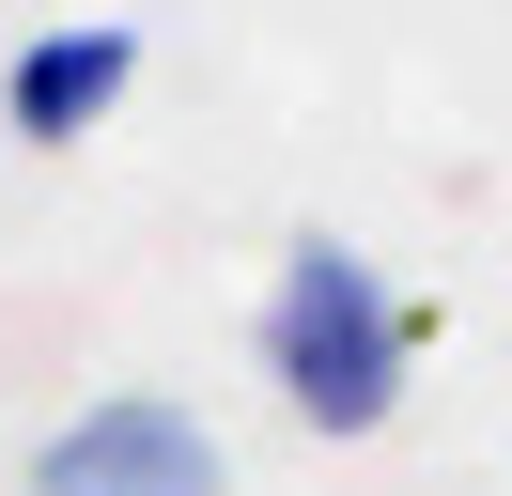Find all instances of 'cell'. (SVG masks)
I'll list each match as a JSON object with an SVG mask.
<instances>
[{"label":"cell","mask_w":512,"mask_h":496,"mask_svg":"<svg viewBox=\"0 0 512 496\" xmlns=\"http://www.w3.org/2000/svg\"><path fill=\"white\" fill-rule=\"evenodd\" d=\"M419 341H435V310H419L373 248H342V233H311L280 264V295H264V372H280V403L311 434H373L388 403H404Z\"/></svg>","instance_id":"cell-1"},{"label":"cell","mask_w":512,"mask_h":496,"mask_svg":"<svg viewBox=\"0 0 512 496\" xmlns=\"http://www.w3.org/2000/svg\"><path fill=\"white\" fill-rule=\"evenodd\" d=\"M32 496H218V434L187 419V403H94V419H63L32 450Z\"/></svg>","instance_id":"cell-2"},{"label":"cell","mask_w":512,"mask_h":496,"mask_svg":"<svg viewBox=\"0 0 512 496\" xmlns=\"http://www.w3.org/2000/svg\"><path fill=\"white\" fill-rule=\"evenodd\" d=\"M125 78H140V31H32L16 78H0V109H16V140H78Z\"/></svg>","instance_id":"cell-3"}]
</instances>
